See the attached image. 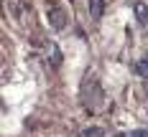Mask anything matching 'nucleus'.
I'll return each mask as SVG.
<instances>
[{
	"label": "nucleus",
	"instance_id": "nucleus-2",
	"mask_svg": "<svg viewBox=\"0 0 148 137\" xmlns=\"http://www.w3.org/2000/svg\"><path fill=\"white\" fill-rule=\"evenodd\" d=\"M46 18H49V26L54 30H61V28H66V10L61 8V5H49L46 8Z\"/></svg>",
	"mask_w": 148,
	"mask_h": 137
},
{
	"label": "nucleus",
	"instance_id": "nucleus-4",
	"mask_svg": "<svg viewBox=\"0 0 148 137\" xmlns=\"http://www.w3.org/2000/svg\"><path fill=\"white\" fill-rule=\"evenodd\" d=\"M133 13H135V20H138V26L140 28H148V5L146 3H133Z\"/></svg>",
	"mask_w": 148,
	"mask_h": 137
},
{
	"label": "nucleus",
	"instance_id": "nucleus-5",
	"mask_svg": "<svg viewBox=\"0 0 148 137\" xmlns=\"http://www.w3.org/2000/svg\"><path fill=\"white\" fill-rule=\"evenodd\" d=\"M87 10H89V18L97 23L105 13V0H87Z\"/></svg>",
	"mask_w": 148,
	"mask_h": 137
},
{
	"label": "nucleus",
	"instance_id": "nucleus-7",
	"mask_svg": "<svg viewBox=\"0 0 148 137\" xmlns=\"http://www.w3.org/2000/svg\"><path fill=\"white\" fill-rule=\"evenodd\" d=\"M77 137H105V130L102 127H87V130H82Z\"/></svg>",
	"mask_w": 148,
	"mask_h": 137
},
{
	"label": "nucleus",
	"instance_id": "nucleus-8",
	"mask_svg": "<svg viewBox=\"0 0 148 137\" xmlns=\"http://www.w3.org/2000/svg\"><path fill=\"white\" fill-rule=\"evenodd\" d=\"M123 137H148V130H133V132H125Z\"/></svg>",
	"mask_w": 148,
	"mask_h": 137
},
{
	"label": "nucleus",
	"instance_id": "nucleus-3",
	"mask_svg": "<svg viewBox=\"0 0 148 137\" xmlns=\"http://www.w3.org/2000/svg\"><path fill=\"white\" fill-rule=\"evenodd\" d=\"M46 61L54 66V69H59L61 61H64V53L59 51V46L56 43H46Z\"/></svg>",
	"mask_w": 148,
	"mask_h": 137
},
{
	"label": "nucleus",
	"instance_id": "nucleus-1",
	"mask_svg": "<svg viewBox=\"0 0 148 137\" xmlns=\"http://www.w3.org/2000/svg\"><path fill=\"white\" fill-rule=\"evenodd\" d=\"M79 99H82V107L87 112H97L105 102V94H102V86L95 76H84L82 81V89H79Z\"/></svg>",
	"mask_w": 148,
	"mask_h": 137
},
{
	"label": "nucleus",
	"instance_id": "nucleus-6",
	"mask_svg": "<svg viewBox=\"0 0 148 137\" xmlns=\"http://www.w3.org/2000/svg\"><path fill=\"white\" fill-rule=\"evenodd\" d=\"M133 71H135L138 76L148 79V53H146V56H140V59H138V61L133 63Z\"/></svg>",
	"mask_w": 148,
	"mask_h": 137
}]
</instances>
